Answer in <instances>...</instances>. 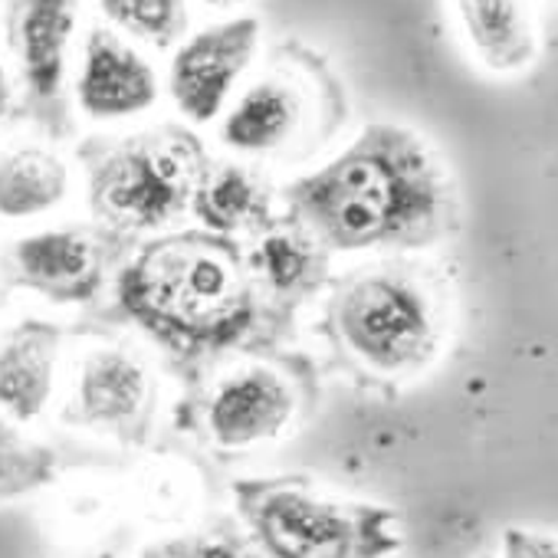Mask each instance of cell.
Here are the masks:
<instances>
[{"label":"cell","mask_w":558,"mask_h":558,"mask_svg":"<svg viewBox=\"0 0 558 558\" xmlns=\"http://www.w3.org/2000/svg\"><path fill=\"white\" fill-rule=\"evenodd\" d=\"M290 204L326 243L362 250L430 233L450 204V184L414 132L368 125L339 158L300 178Z\"/></svg>","instance_id":"6da1fadb"},{"label":"cell","mask_w":558,"mask_h":558,"mask_svg":"<svg viewBox=\"0 0 558 558\" xmlns=\"http://www.w3.org/2000/svg\"><path fill=\"white\" fill-rule=\"evenodd\" d=\"M119 303L171 345H227L250 323L243 279L207 236H168L145 246L119 276Z\"/></svg>","instance_id":"7a4b0ae2"},{"label":"cell","mask_w":558,"mask_h":558,"mask_svg":"<svg viewBox=\"0 0 558 558\" xmlns=\"http://www.w3.org/2000/svg\"><path fill=\"white\" fill-rule=\"evenodd\" d=\"M197 174L201 148L187 132L129 135L89 155V204L116 230H155L184 210Z\"/></svg>","instance_id":"3957f363"},{"label":"cell","mask_w":558,"mask_h":558,"mask_svg":"<svg viewBox=\"0 0 558 558\" xmlns=\"http://www.w3.org/2000/svg\"><path fill=\"white\" fill-rule=\"evenodd\" d=\"M336 326L349 352L375 372H404L434 352L430 300L404 276L372 272L342 293Z\"/></svg>","instance_id":"277c9868"},{"label":"cell","mask_w":558,"mask_h":558,"mask_svg":"<svg viewBox=\"0 0 558 558\" xmlns=\"http://www.w3.org/2000/svg\"><path fill=\"white\" fill-rule=\"evenodd\" d=\"M80 0H8V44L17 57L27 112L50 132H66V60Z\"/></svg>","instance_id":"5b68a950"},{"label":"cell","mask_w":558,"mask_h":558,"mask_svg":"<svg viewBox=\"0 0 558 558\" xmlns=\"http://www.w3.org/2000/svg\"><path fill=\"white\" fill-rule=\"evenodd\" d=\"M259 47V21L256 17H233L214 27L191 34L171 60L168 70V93L178 112L194 122H214L240 76L250 70Z\"/></svg>","instance_id":"8992f818"},{"label":"cell","mask_w":558,"mask_h":558,"mask_svg":"<svg viewBox=\"0 0 558 558\" xmlns=\"http://www.w3.org/2000/svg\"><path fill=\"white\" fill-rule=\"evenodd\" d=\"M253 529L272 558H352L359 525L349 509L296 489H272L250 509Z\"/></svg>","instance_id":"52a82bcc"},{"label":"cell","mask_w":558,"mask_h":558,"mask_svg":"<svg viewBox=\"0 0 558 558\" xmlns=\"http://www.w3.org/2000/svg\"><path fill=\"white\" fill-rule=\"evenodd\" d=\"M76 102L96 122H119L158 102L155 66L109 27H93L83 44Z\"/></svg>","instance_id":"ba28073f"},{"label":"cell","mask_w":558,"mask_h":558,"mask_svg":"<svg viewBox=\"0 0 558 558\" xmlns=\"http://www.w3.org/2000/svg\"><path fill=\"white\" fill-rule=\"evenodd\" d=\"M11 276L53 303H83L99 290L102 250L80 227L40 230L11 246Z\"/></svg>","instance_id":"9c48e42d"},{"label":"cell","mask_w":558,"mask_h":558,"mask_svg":"<svg viewBox=\"0 0 558 558\" xmlns=\"http://www.w3.org/2000/svg\"><path fill=\"white\" fill-rule=\"evenodd\" d=\"M296 411L290 381L272 368H240L227 375L207 408V427L220 447L240 450L287 430Z\"/></svg>","instance_id":"30bf717a"},{"label":"cell","mask_w":558,"mask_h":558,"mask_svg":"<svg viewBox=\"0 0 558 558\" xmlns=\"http://www.w3.org/2000/svg\"><path fill=\"white\" fill-rule=\"evenodd\" d=\"M148 372L125 349H96L83 359L73 414L93 430H125L138 421L148 404Z\"/></svg>","instance_id":"8fae6325"},{"label":"cell","mask_w":558,"mask_h":558,"mask_svg":"<svg viewBox=\"0 0 558 558\" xmlns=\"http://www.w3.org/2000/svg\"><path fill=\"white\" fill-rule=\"evenodd\" d=\"M306 125V93L287 76L256 80L230 106L220 125L227 148L240 155H276Z\"/></svg>","instance_id":"7c38bea8"},{"label":"cell","mask_w":558,"mask_h":558,"mask_svg":"<svg viewBox=\"0 0 558 558\" xmlns=\"http://www.w3.org/2000/svg\"><path fill=\"white\" fill-rule=\"evenodd\" d=\"M60 329L50 323L27 319L0 342V414L17 424L37 421L57 385Z\"/></svg>","instance_id":"4fadbf2b"},{"label":"cell","mask_w":558,"mask_h":558,"mask_svg":"<svg viewBox=\"0 0 558 558\" xmlns=\"http://www.w3.org/2000/svg\"><path fill=\"white\" fill-rule=\"evenodd\" d=\"M463 34L493 73H519L535 60V24L525 0H457Z\"/></svg>","instance_id":"5bb4252c"},{"label":"cell","mask_w":558,"mask_h":558,"mask_svg":"<svg viewBox=\"0 0 558 558\" xmlns=\"http://www.w3.org/2000/svg\"><path fill=\"white\" fill-rule=\"evenodd\" d=\"M70 194V168L60 155L27 145L0 155V217L31 220L60 207Z\"/></svg>","instance_id":"9a60e30c"},{"label":"cell","mask_w":558,"mask_h":558,"mask_svg":"<svg viewBox=\"0 0 558 558\" xmlns=\"http://www.w3.org/2000/svg\"><path fill=\"white\" fill-rule=\"evenodd\" d=\"M191 201H194V214L210 230H220V233H236V230L259 223L269 207L259 181L236 165H223L210 171L207 178H201Z\"/></svg>","instance_id":"2e32d148"},{"label":"cell","mask_w":558,"mask_h":558,"mask_svg":"<svg viewBox=\"0 0 558 558\" xmlns=\"http://www.w3.org/2000/svg\"><path fill=\"white\" fill-rule=\"evenodd\" d=\"M102 17L158 50L174 47L187 34V4L184 0H99Z\"/></svg>","instance_id":"e0dca14e"},{"label":"cell","mask_w":558,"mask_h":558,"mask_svg":"<svg viewBox=\"0 0 558 558\" xmlns=\"http://www.w3.org/2000/svg\"><path fill=\"white\" fill-rule=\"evenodd\" d=\"M53 470V457L34 444H27L11 417L0 414V493H24L40 486Z\"/></svg>","instance_id":"ac0fdd59"},{"label":"cell","mask_w":558,"mask_h":558,"mask_svg":"<svg viewBox=\"0 0 558 558\" xmlns=\"http://www.w3.org/2000/svg\"><path fill=\"white\" fill-rule=\"evenodd\" d=\"M256 266L276 290H293L313 269V250L296 233H269L256 246Z\"/></svg>","instance_id":"d6986e66"},{"label":"cell","mask_w":558,"mask_h":558,"mask_svg":"<svg viewBox=\"0 0 558 558\" xmlns=\"http://www.w3.org/2000/svg\"><path fill=\"white\" fill-rule=\"evenodd\" d=\"M506 558H558V538L512 529L506 535Z\"/></svg>","instance_id":"ffe728a7"},{"label":"cell","mask_w":558,"mask_h":558,"mask_svg":"<svg viewBox=\"0 0 558 558\" xmlns=\"http://www.w3.org/2000/svg\"><path fill=\"white\" fill-rule=\"evenodd\" d=\"M145 558H240L230 545L223 542H171V545H161L155 551H148Z\"/></svg>","instance_id":"44dd1931"},{"label":"cell","mask_w":558,"mask_h":558,"mask_svg":"<svg viewBox=\"0 0 558 558\" xmlns=\"http://www.w3.org/2000/svg\"><path fill=\"white\" fill-rule=\"evenodd\" d=\"M8 109H11V80H8L4 63H0V122H4Z\"/></svg>","instance_id":"7402d4cb"},{"label":"cell","mask_w":558,"mask_h":558,"mask_svg":"<svg viewBox=\"0 0 558 558\" xmlns=\"http://www.w3.org/2000/svg\"><path fill=\"white\" fill-rule=\"evenodd\" d=\"M210 8H236V4H246V0H204Z\"/></svg>","instance_id":"603a6c76"}]
</instances>
